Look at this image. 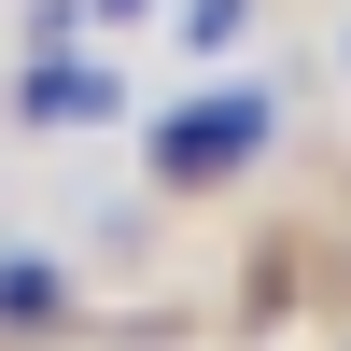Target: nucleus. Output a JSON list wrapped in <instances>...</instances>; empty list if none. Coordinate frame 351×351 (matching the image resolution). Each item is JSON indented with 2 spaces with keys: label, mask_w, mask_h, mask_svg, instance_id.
Listing matches in <instances>:
<instances>
[{
  "label": "nucleus",
  "mask_w": 351,
  "mask_h": 351,
  "mask_svg": "<svg viewBox=\"0 0 351 351\" xmlns=\"http://www.w3.org/2000/svg\"><path fill=\"white\" fill-rule=\"evenodd\" d=\"M14 99L43 112V127H99V112H112V71H84V56H56V43H43V56H28V84H14Z\"/></svg>",
  "instance_id": "obj_2"
},
{
  "label": "nucleus",
  "mask_w": 351,
  "mask_h": 351,
  "mask_svg": "<svg viewBox=\"0 0 351 351\" xmlns=\"http://www.w3.org/2000/svg\"><path fill=\"white\" fill-rule=\"evenodd\" d=\"M84 14H141V0H84Z\"/></svg>",
  "instance_id": "obj_4"
},
{
  "label": "nucleus",
  "mask_w": 351,
  "mask_h": 351,
  "mask_svg": "<svg viewBox=\"0 0 351 351\" xmlns=\"http://www.w3.org/2000/svg\"><path fill=\"white\" fill-rule=\"evenodd\" d=\"M267 141H281L267 84H211V99L155 112V183L169 197H211V183H239V169H267Z\"/></svg>",
  "instance_id": "obj_1"
},
{
  "label": "nucleus",
  "mask_w": 351,
  "mask_h": 351,
  "mask_svg": "<svg viewBox=\"0 0 351 351\" xmlns=\"http://www.w3.org/2000/svg\"><path fill=\"white\" fill-rule=\"evenodd\" d=\"M28 324H71V267L56 253H0V337H28Z\"/></svg>",
  "instance_id": "obj_3"
}]
</instances>
